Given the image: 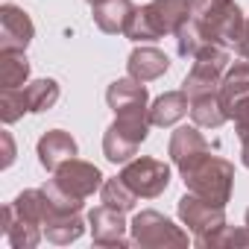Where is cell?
Wrapping results in <instances>:
<instances>
[{
  "mask_svg": "<svg viewBox=\"0 0 249 249\" xmlns=\"http://www.w3.org/2000/svg\"><path fill=\"white\" fill-rule=\"evenodd\" d=\"M191 21L202 30L205 41L234 50V56L249 59V18L234 0H191Z\"/></svg>",
  "mask_w": 249,
  "mask_h": 249,
  "instance_id": "1",
  "label": "cell"
},
{
  "mask_svg": "<svg viewBox=\"0 0 249 249\" xmlns=\"http://www.w3.org/2000/svg\"><path fill=\"white\" fill-rule=\"evenodd\" d=\"M179 173H182V182H185V188L191 194H196V196H202V199H208L214 205H223V208L231 199L234 164L220 159V156H214L211 150L196 156V159H191L188 164H182Z\"/></svg>",
  "mask_w": 249,
  "mask_h": 249,
  "instance_id": "2",
  "label": "cell"
},
{
  "mask_svg": "<svg viewBox=\"0 0 249 249\" xmlns=\"http://www.w3.org/2000/svg\"><path fill=\"white\" fill-rule=\"evenodd\" d=\"M191 21V0H153L147 6H138L126 36L129 41H159L164 36H176Z\"/></svg>",
  "mask_w": 249,
  "mask_h": 249,
  "instance_id": "3",
  "label": "cell"
},
{
  "mask_svg": "<svg viewBox=\"0 0 249 249\" xmlns=\"http://www.w3.org/2000/svg\"><path fill=\"white\" fill-rule=\"evenodd\" d=\"M150 114H114V123L103 135V153L111 164H126L150 135Z\"/></svg>",
  "mask_w": 249,
  "mask_h": 249,
  "instance_id": "4",
  "label": "cell"
},
{
  "mask_svg": "<svg viewBox=\"0 0 249 249\" xmlns=\"http://www.w3.org/2000/svg\"><path fill=\"white\" fill-rule=\"evenodd\" d=\"M129 234L132 243L141 249H185L188 246V231L182 226H176L170 217H164L161 211H138L129 223Z\"/></svg>",
  "mask_w": 249,
  "mask_h": 249,
  "instance_id": "5",
  "label": "cell"
},
{
  "mask_svg": "<svg viewBox=\"0 0 249 249\" xmlns=\"http://www.w3.org/2000/svg\"><path fill=\"white\" fill-rule=\"evenodd\" d=\"M231 50L223 47V44H205L196 56H194V68L188 71L185 82H182V91L188 97H199V94H208V91H220V82H223V73L229 71L231 65Z\"/></svg>",
  "mask_w": 249,
  "mask_h": 249,
  "instance_id": "6",
  "label": "cell"
},
{
  "mask_svg": "<svg viewBox=\"0 0 249 249\" xmlns=\"http://www.w3.org/2000/svg\"><path fill=\"white\" fill-rule=\"evenodd\" d=\"M176 211H179V220L182 226H188V231L194 234V243L202 246L217 229L226 226V208L223 205H214L196 194H185L179 202H176Z\"/></svg>",
  "mask_w": 249,
  "mask_h": 249,
  "instance_id": "7",
  "label": "cell"
},
{
  "mask_svg": "<svg viewBox=\"0 0 249 249\" xmlns=\"http://www.w3.org/2000/svg\"><path fill=\"white\" fill-rule=\"evenodd\" d=\"M120 179L126 182L141 199H156L170 188V164L161 161V159L141 156V159H132V161L123 164Z\"/></svg>",
  "mask_w": 249,
  "mask_h": 249,
  "instance_id": "8",
  "label": "cell"
},
{
  "mask_svg": "<svg viewBox=\"0 0 249 249\" xmlns=\"http://www.w3.org/2000/svg\"><path fill=\"white\" fill-rule=\"evenodd\" d=\"M103 182H106V176L100 173V167L91 164V161H82V159L65 161V164L53 173V179H50L53 188H59L65 196H71V199H76V202H85L88 196H94V194L103 188Z\"/></svg>",
  "mask_w": 249,
  "mask_h": 249,
  "instance_id": "9",
  "label": "cell"
},
{
  "mask_svg": "<svg viewBox=\"0 0 249 249\" xmlns=\"http://www.w3.org/2000/svg\"><path fill=\"white\" fill-rule=\"evenodd\" d=\"M88 229H91V237L97 246H129L132 240H126V231H129V223L123 220V211L111 208V205H97L88 211Z\"/></svg>",
  "mask_w": 249,
  "mask_h": 249,
  "instance_id": "10",
  "label": "cell"
},
{
  "mask_svg": "<svg viewBox=\"0 0 249 249\" xmlns=\"http://www.w3.org/2000/svg\"><path fill=\"white\" fill-rule=\"evenodd\" d=\"M106 103L114 114H150V94L147 82L135 76L114 79L106 91Z\"/></svg>",
  "mask_w": 249,
  "mask_h": 249,
  "instance_id": "11",
  "label": "cell"
},
{
  "mask_svg": "<svg viewBox=\"0 0 249 249\" xmlns=\"http://www.w3.org/2000/svg\"><path fill=\"white\" fill-rule=\"evenodd\" d=\"M33 36H36L33 18L21 6H15V3H3V6H0V53L27 50Z\"/></svg>",
  "mask_w": 249,
  "mask_h": 249,
  "instance_id": "12",
  "label": "cell"
},
{
  "mask_svg": "<svg viewBox=\"0 0 249 249\" xmlns=\"http://www.w3.org/2000/svg\"><path fill=\"white\" fill-rule=\"evenodd\" d=\"M36 153H38V164H41L47 173H56L65 161L76 159L79 147H76V141H73L71 132H65V129H50V132H44V135L38 138Z\"/></svg>",
  "mask_w": 249,
  "mask_h": 249,
  "instance_id": "13",
  "label": "cell"
},
{
  "mask_svg": "<svg viewBox=\"0 0 249 249\" xmlns=\"http://www.w3.org/2000/svg\"><path fill=\"white\" fill-rule=\"evenodd\" d=\"M135 3L132 0H103V3L91 6V15H94V24L100 33L106 36H123L135 15Z\"/></svg>",
  "mask_w": 249,
  "mask_h": 249,
  "instance_id": "14",
  "label": "cell"
},
{
  "mask_svg": "<svg viewBox=\"0 0 249 249\" xmlns=\"http://www.w3.org/2000/svg\"><path fill=\"white\" fill-rule=\"evenodd\" d=\"M0 231L6 234V240L12 243V249H36L44 237V229L36 223H27L15 214L12 202L0 208Z\"/></svg>",
  "mask_w": 249,
  "mask_h": 249,
  "instance_id": "15",
  "label": "cell"
},
{
  "mask_svg": "<svg viewBox=\"0 0 249 249\" xmlns=\"http://www.w3.org/2000/svg\"><path fill=\"white\" fill-rule=\"evenodd\" d=\"M126 71H129V76H135L141 82H153V79H159V76H164L170 71V59L159 47H150V44L147 47H135L129 53Z\"/></svg>",
  "mask_w": 249,
  "mask_h": 249,
  "instance_id": "16",
  "label": "cell"
},
{
  "mask_svg": "<svg viewBox=\"0 0 249 249\" xmlns=\"http://www.w3.org/2000/svg\"><path fill=\"white\" fill-rule=\"evenodd\" d=\"M208 150H211V147H208L205 135L199 132V126H179V129H173L170 147H167L170 161H173L176 167L188 164L191 159H196V156H202V153H208Z\"/></svg>",
  "mask_w": 249,
  "mask_h": 249,
  "instance_id": "17",
  "label": "cell"
},
{
  "mask_svg": "<svg viewBox=\"0 0 249 249\" xmlns=\"http://www.w3.org/2000/svg\"><path fill=\"white\" fill-rule=\"evenodd\" d=\"M246 94H249V59L237 56L229 65V71L223 73V82H220V103H223L229 120H231V111H234L237 100L246 97Z\"/></svg>",
  "mask_w": 249,
  "mask_h": 249,
  "instance_id": "18",
  "label": "cell"
},
{
  "mask_svg": "<svg viewBox=\"0 0 249 249\" xmlns=\"http://www.w3.org/2000/svg\"><path fill=\"white\" fill-rule=\"evenodd\" d=\"M188 111H191V97L182 88L179 91H164L161 97H156L150 103V123L153 126H173Z\"/></svg>",
  "mask_w": 249,
  "mask_h": 249,
  "instance_id": "19",
  "label": "cell"
},
{
  "mask_svg": "<svg viewBox=\"0 0 249 249\" xmlns=\"http://www.w3.org/2000/svg\"><path fill=\"white\" fill-rule=\"evenodd\" d=\"M12 208H15V214H18L21 220L36 223V226H41V229H44V223H47L53 214H59V211L53 208V202H50V196H47L44 188L21 191V194L15 196V202H12Z\"/></svg>",
  "mask_w": 249,
  "mask_h": 249,
  "instance_id": "20",
  "label": "cell"
},
{
  "mask_svg": "<svg viewBox=\"0 0 249 249\" xmlns=\"http://www.w3.org/2000/svg\"><path fill=\"white\" fill-rule=\"evenodd\" d=\"M82 231H85V220L79 217V211H59L44 223V237L56 246H68L79 240Z\"/></svg>",
  "mask_w": 249,
  "mask_h": 249,
  "instance_id": "21",
  "label": "cell"
},
{
  "mask_svg": "<svg viewBox=\"0 0 249 249\" xmlns=\"http://www.w3.org/2000/svg\"><path fill=\"white\" fill-rule=\"evenodd\" d=\"M191 117L202 129H220L229 120V114H226V108L220 103V91H208V94L191 97Z\"/></svg>",
  "mask_w": 249,
  "mask_h": 249,
  "instance_id": "22",
  "label": "cell"
},
{
  "mask_svg": "<svg viewBox=\"0 0 249 249\" xmlns=\"http://www.w3.org/2000/svg\"><path fill=\"white\" fill-rule=\"evenodd\" d=\"M59 82L56 79H33L24 85V97H27V108L30 114H41V111H50L56 103H59Z\"/></svg>",
  "mask_w": 249,
  "mask_h": 249,
  "instance_id": "23",
  "label": "cell"
},
{
  "mask_svg": "<svg viewBox=\"0 0 249 249\" xmlns=\"http://www.w3.org/2000/svg\"><path fill=\"white\" fill-rule=\"evenodd\" d=\"M30 79V59L24 50L0 53V82L3 88H24Z\"/></svg>",
  "mask_w": 249,
  "mask_h": 249,
  "instance_id": "24",
  "label": "cell"
},
{
  "mask_svg": "<svg viewBox=\"0 0 249 249\" xmlns=\"http://www.w3.org/2000/svg\"><path fill=\"white\" fill-rule=\"evenodd\" d=\"M100 199H103L106 205H111V208H117V211L126 214V211H132V208L138 205L141 196H138L126 182H123L120 176H114V179H106V182H103V188H100Z\"/></svg>",
  "mask_w": 249,
  "mask_h": 249,
  "instance_id": "25",
  "label": "cell"
},
{
  "mask_svg": "<svg viewBox=\"0 0 249 249\" xmlns=\"http://www.w3.org/2000/svg\"><path fill=\"white\" fill-rule=\"evenodd\" d=\"M27 97H24V88H3L0 91V120L12 126L15 120H21L27 114Z\"/></svg>",
  "mask_w": 249,
  "mask_h": 249,
  "instance_id": "26",
  "label": "cell"
},
{
  "mask_svg": "<svg viewBox=\"0 0 249 249\" xmlns=\"http://www.w3.org/2000/svg\"><path fill=\"white\" fill-rule=\"evenodd\" d=\"M205 44H208V41H205L202 30L196 27V21H188V24L176 33V50H179V56H185V59H194Z\"/></svg>",
  "mask_w": 249,
  "mask_h": 249,
  "instance_id": "27",
  "label": "cell"
},
{
  "mask_svg": "<svg viewBox=\"0 0 249 249\" xmlns=\"http://www.w3.org/2000/svg\"><path fill=\"white\" fill-rule=\"evenodd\" d=\"M231 120H234L237 138L246 141V138H249V94L237 100V106H234V111H231Z\"/></svg>",
  "mask_w": 249,
  "mask_h": 249,
  "instance_id": "28",
  "label": "cell"
},
{
  "mask_svg": "<svg viewBox=\"0 0 249 249\" xmlns=\"http://www.w3.org/2000/svg\"><path fill=\"white\" fill-rule=\"evenodd\" d=\"M0 141H3V167H9L12 161H15V141H12V135L9 132H3V135H0Z\"/></svg>",
  "mask_w": 249,
  "mask_h": 249,
  "instance_id": "29",
  "label": "cell"
},
{
  "mask_svg": "<svg viewBox=\"0 0 249 249\" xmlns=\"http://www.w3.org/2000/svg\"><path fill=\"white\" fill-rule=\"evenodd\" d=\"M240 161H243V167L249 170V138L240 141Z\"/></svg>",
  "mask_w": 249,
  "mask_h": 249,
  "instance_id": "30",
  "label": "cell"
},
{
  "mask_svg": "<svg viewBox=\"0 0 249 249\" xmlns=\"http://www.w3.org/2000/svg\"><path fill=\"white\" fill-rule=\"evenodd\" d=\"M85 3H91V6H97V3H103V0H85Z\"/></svg>",
  "mask_w": 249,
  "mask_h": 249,
  "instance_id": "31",
  "label": "cell"
},
{
  "mask_svg": "<svg viewBox=\"0 0 249 249\" xmlns=\"http://www.w3.org/2000/svg\"><path fill=\"white\" fill-rule=\"evenodd\" d=\"M246 226H249V208H246Z\"/></svg>",
  "mask_w": 249,
  "mask_h": 249,
  "instance_id": "32",
  "label": "cell"
}]
</instances>
